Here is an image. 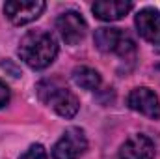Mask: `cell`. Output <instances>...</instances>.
<instances>
[{
    "label": "cell",
    "instance_id": "obj_1",
    "mask_svg": "<svg viewBox=\"0 0 160 159\" xmlns=\"http://www.w3.org/2000/svg\"><path fill=\"white\" fill-rule=\"evenodd\" d=\"M19 56L28 68L45 69L58 56V41L47 30H30L19 43Z\"/></svg>",
    "mask_w": 160,
    "mask_h": 159
},
{
    "label": "cell",
    "instance_id": "obj_2",
    "mask_svg": "<svg viewBox=\"0 0 160 159\" xmlns=\"http://www.w3.org/2000/svg\"><path fill=\"white\" fill-rule=\"evenodd\" d=\"M39 99L63 118H73L80 109L78 97L58 79H43L38 84Z\"/></svg>",
    "mask_w": 160,
    "mask_h": 159
},
{
    "label": "cell",
    "instance_id": "obj_3",
    "mask_svg": "<svg viewBox=\"0 0 160 159\" xmlns=\"http://www.w3.org/2000/svg\"><path fill=\"white\" fill-rule=\"evenodd\" d=\"M95 47L102 52H116L123 58L130 56L134 51H136V45L132 38L121 30V28H110V26H102V28H97L95 30Z\"/></svg>",
    "mask_w": 160,
    "mask_h": 159
},
{
    "label": "cell",
    "instance_id": "obj_4",
    "mask_svg": "<svg viewBox=\"0 0 160 159\" xmlns=\"http://www.w3.org/2000/svg\"><path fill=\"white\" fill-rule=\"evenodd\" d=\"M88 150L86 133L80 127H69L52 148V159H78Z\"/></svg>",
    "mask_w": 160,
    "mask_h": 159
},
{
    "label": "cell",
    "instance_id": "obj_5",
    "mask_svg": "<svg viewBox=\"0 0 160 159\" xmlns=\"http://www.w3.org/2000/svg\"><path fill=\"white\" fill-rule=\"evenodd\" d=\"M45 8L47 4L43 0H9L4 4V13L13 25L22 26L36 21L45 11Z\"/></svg>",
    "mask_w": 160,
    "mask_h": 159
},
{
    "label": "cell",
    "instance_id": "obj_6",
    "mask_svg": "<svg viewBox=\"0 0 160 159\" xmlns=\"http://www.w3.org/2000/svg\"><path fill=\"white\" fill-rule=\"evenodd\" d=\"M56 30H58V34L62 36V40L67 45H77L86 36L88 23H86V19L80 15L78 11L69 9V11L62 13L56 19Z\"/></svg>",
    "mask_w": 160,
    "mask_h": 159
},
{
    "label": "cell",
    "instance_id": "obj_7",
    "mask_svg": "<svg viewBox=\"0 0 160 159\" xmlns=\"http://www.w3.org/2000/svg\"><path fill=\"white\" fill-rule=\"evenodd\" d=\"M127 103L132 111L140 112V114H145L149 118H158L160 116V99L158 96L147 88V86H138L134 88L128 97H127Z\"/></svg>",
    "mask_w": 160,
    "mask_h": 159
},
{
    "label": "cell",
    "instance_id": "obj_8",
    "mask_svg": "<svg viewBox=\"0 0 160 159\" xmlns=\"http://www.w3.org/2000/svg\"><path fill=\"white\" fill-rule=\"evenodd\" d=\"M136 28L138 34L145 41L160 45V11L155 8H143L136 15Z\"/></svg>",
    "mask_w": 160,
    "mask_h": 159
},
{
    "label": "cell",
    "instance_id": "obj_9",
    "mask_svg": "<svg viewBox=\"0 0 160 159\" xmlns=\"http://www.w3.org/2000/svg\"><path fill=\"white\" fill-rule=\"evenodd\" d=\"M157 148L147 135H132L119 148V159H155Z\"/></svg>",
    "mask_w": 160,
    "mask_h": 159
},
{
    "label": "cell",
    "instance_id": "obj_10",
    "mask_svg": "<svg viewBox=\"0 0 160 159\" xmlns=\"http://www.w3.org/2000/svg\"><path fill=\"white\" fill-rule=\"evenodd\" d=\"M132 9V2L128 0H99L91 6V11L101 21H119Z\"/></svg>",
    "mask_w": 160,
    "mask_h": 159
},
{
    "label": "cell",
    "instance_id": "obj_11",
    "mask_svg": "<svg viewBox=\"0 0 160 159\" xmlns=\"http://www.w3.org/2000/svg\"><path fill=\"white\" fill-rule=\"evenodd\" d=\"M73 80L75 84L84 90H97L101 86V75L93 68L88 66H77L73 69Z\"/></svg>",
    "mask_w": 160,
    "mask_h": 159
},
{
    "label": "cell",
    "instance_id": "obj_12",
    "mask_svg": "<svg viewBox=\"0 0 160 159\" xmlns=\"http://www.w3.org/2000/svg\"><path fill=\"white\" fill-rule=\"evenodd\" d=\"M19 159H47V150L43 144H32Z\"/></svg>",
    "mask_w": 160,
    "mask_h": 159
},
{
    "label": "cell",
    "instance_id": "obj_13",
    "mask_svg": "<svg viewBox=\"0 0 160 159\" xmlns=\"http://www.w3.org/2000/svg\"><path fill=\"white\" fill-rule=\"evenodd\" d=\"M8 101H9V88L0 80V109H2V107H6V105H8Z\"/></svg>",
    "mask_w": 160,
    "mask_h": 159
}]
</instances>
